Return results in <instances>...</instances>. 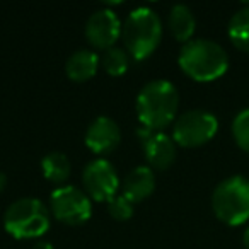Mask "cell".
Returning <instances> with one entry per match:
<instances>
[{
	"mask_svg": "<svg viewBox=\"0 0 249 249\" xmlns=\"http://www.w3.org/2000/svg\"><path fill=\"white\" fill-rule=\"evenodd\" d=\"M121 132L118 123L109 116H97L86 132V145L96 154H109L118 147Z\"/></svg>",
	"mask_w": 249,
	"mask_h": 249,
	"instance_id": "8fae6325",
	"label": "cell"
},
{
	"mask_svg": "<svg viewBox=\"0 0 249 249\" xmlns=\"http://www.w3.org/2000/svg\"><path fill=\"white\" fill-rule=\"evenodd\" d=\"M124 48L135 60H143L154 53L162 38V24L156 11L149 7H139L124 19L123 29Z\"/></svg>",
	"mask_w": 249,
	"mask_h": 249,
	"instance_id": "3957f363",
	"label": "cell"
},
{
	"mask_svg": "<svg viewBox=\"0 0 249 249\" xmlns=\"http://www.w3.org/2000/svg\"><path fill=\"white\" fill-rule=\"evenodd\" d=\"M139 139L145 150V157L149 164L156 169H167L174 162L176 157V142L162 132H156L147 126H140L137 130Z\"/></svg>",
	"mask_w": 249,
	"mask_h": 249,
	"instance_id": "30bf717a",
	"label": "cell"
},
{
	"mask_svg": "<svg viewBox=\"0 0 249 249\" xmlns=\"http://www.w3.org/2000/svg\"><path fill=\"white\" fill-rule=\"evenodd\" d=\"M232 135L242 150L249 152V107H244L235 114L232 121Z\"/></svg>",
	"mask_w": 249,
	"mask_h": 249,
	"instance_id": "ac0fdd59",
	"label": "cell"
},
{
	"mask_svg": "<svg viewBox=\"0 0 249 249\" xmlns=\"http://www.w3.org/2000/svg\"><path fill=\"white\" fill-rule=\"evenodd\" d=\"M5 186H7V176H5V174L0 171V193L5 190Z\"/></svg>",
	"mask_w": 249,
	"mask_h": 249,
	"instance_id": "44dd1931",
	"label": "cell"
},
{
	"mask_svg": "<svg viewBox=\"0 0 249 249\" xmlns=\"http://www.w3.org/2000/svg\"><path fill=\"white\" fill-rule=\"evenodd\" d=\"M4 225L16 239L41 237L50 227V210L38 198H19L5 210Z\"/></svg>",
	"mask_w": 249,
	"mask_h": 249,
	"instance_id": "277c9868",
	"label": "cell"
},
{
	"mask_svg": "<svg viewBox=\"0 0 249 249\" xmlns=\"http://www.w3.org/2000/svg\"><path fill=\"white\" fill-rule=\"evenodd\" d=\"M128 63H130V58H128L126 50L118 48V46H113V48L106 50L104 55L101 56V65H103V69L106 70V73H109V75H113V77L123 75V73L128 70Z\"/></svg>",
	"mask_w": 249,
	"mask_h": 249,
	"instance_id": "e0dca14e",
	"label": "cell"
},
{
	"mask_svg": "<svg viewBox=\"0 0 249 249\" xmlns=\"http://www.w3.org/2000/svg\"><path fill=\"white\" fill-rule=\"evenodd\" d=\"M169 28L173 36L178 41H186L193 36L196 28V19L188 5L176 4L171 7L169 12Z\"/></svg>",
	"mask_w": 249,
	"mask_h": 249,
	"instance_id": "5bb4252c",
	"label": "cell"
},
{
	"mask_svg": "<svg viewBox=\"0 0 249 249\" xmlns=\"http://www.w3.org/2000/svg\"><path fill=\"white\" fill-rule=\"evenodd\" d=\"M179 106L178 89L169 80H152L145 84L137 96V116L142 126L160 132L173 123Z\"/></svg>",
	"mask_w": 249,
	"mask_h": 249,
	"instance_id": "6da1fadb",
	"label": "cell"
},
{
	"mask_svg": "<svg viewBox=\"0 0 249 249\" xmlns=\"http://www.w3.org/2000/svg\"><path fill=\"white\" fill-rule=\"evenodd\" d=\"M33 249H55L53 248L50 242H46V241H38V242H35L33 244Z\"/></svg>",
	"mask_w": 249,
	"mask_h": 249,
	"instance_id": "ffe728a7",
	"label": "cell"
},
{
	"mask_svg": "<svg viewBox=\"0 0 249 249\" xmlns=\"http://www.w3.org/2000/svg\"><path fill=\"white\" fill-rule=\"evenodd\" d=\"M217 130L218 121L213 114L203 109H191L176 120L173 140L183 147H198L213 139Z\"/></svg>",
	"mask_w": 249,
	"mask_h": 249,
	"instance_id": "8992f818",
	"label": "cell"
},
{
	"mask_svg": "<svg viewBox=\"0 0 249 249\" xmlns=\"http://www.w3.org/2000/svg\"><path fill=\"white\" fill-rule=\"evenodd\" d=\"M212 208L225 224H244L249 218V179L231 176L220 181L212 193Z\"/></svg>",
	"mask_w": 249,
	"mask_h": 249,
	"instance_id": "5b68a950",
	"label": "cell"
},
{
	"mask_svg": "<svg viewBox=\"0 0 249 249\" xmlns=\"http://www.w3.org/2000/svg\"><path fill=\"white\" fill-rule=\"evenodd\" d=\"M99 63L101 58L97 56V53L90 52V50H77L67 60L65 72L75 82H84L96 75Z\"/></svg>",
	"mask_w": 249,
	"mask_h": 249,
	"instance_id": "4fadbf2b",
	"label": "cell"
},
{
	"mask_svg": "<svg viewBox=\"0 0 249 249\" xmlns=\"http://www.w3.org/2000/svg\"><path fill=\"white\" fill-rule=\"evenodd\" d=\"M154 190H156V178L149 166H139L132 169L123 181V195L132 203H139L149 198Z\"/></svg>",
	"mask_w": 249,
	"mask_h": 249,
	"instance_id": "7c38bea8",
	"label": "cell"
},
{
	"mask_svg": "<svg viewBox=\"0 0 249 249\" xmlns=\"http://www.w3.org/2000/svg\"><path fill=\"white\" fill-rule=\"evenodd\" d=\"M121 35V24L118 16L109 9H99L86 22V38L92 46L109 50Z\"/></svg>",
	"mask_w": 249,
	"mask_h": 249,
	"instance_id": "9c48e42d",
	"label": "cell"
},
{
	"mask_svg": "<svg viewBox=\"0 0 249 249\" xmlns=\"http://www.w3.org/2000/svg\"><path fill=\"white\" fill-rule=\"evenodd\" d=\"M107 212L114 220H128L133 215V203L124 195H116L107 201Z\"/></svg>",
	"mask_w": 249,
	"mask_h": 249,
	"instance_id": "d6986e66",
	"label": "cell"
},
{
	"mask_svg": "<svg viewBox=\"0 0 249 249\" xmlns=\"http://www.w3.org/2000/svg\"><path fill=\"white\" fill-rule=\"evenodd\" d=\"M52 213L56 220L69 225H80L87 222L92 213V203L86 191L72 184L56 188L50 198Z\"/></svg>",
	"mask_w": 249,
	"mask_h": 249,
	"instance_id": "52a82bcc",
	"label": "cell"
},
{
	"mask_svg": "<svg viewBox=\"0 0 249 249\" xmlns=\"http://www.w3.org/2000/svg\"><path fill=\"white\" fill-rule=\"evenodd\" d=\"M41 169L46 179L55 184H63L70 176V162L62 152L46 154L41 160Z\"/></svg>",
	"mask_w": 249,
	"mask_h": 249,
	"instance_id": "9a60e30c",
	"label": "cell"
},
{
	"mask_svg": "<svg viewBox=\"0 0 249 249\" xmlns=\"http://www.w3.org/2000/svg\"><path fill=\"white\" fill-rule=\"evenodd\" d=\"M179 67L191 79L208 82L224 75L229 56L224 46L212 39H190L179 52Z\"/></svg>",
	"mask_w": 249,
	"mask_h": 249,
	"instance_id": "7a4b0ae2",
	"label": "cell"
},
{
	"mask_svg": "<svg viewBox=\"0 0 249 249\" xmlns=\"http://www.w3.org/2000/svg\"><path fill=\"white\" fill-rule=\"evenodd\" d=\"M242 242H244V246L249 249V227L244 231V235H242Z\"/></svg>",
	"mask_w": 249,
	"mask_h": 249,
	"instance_id": "7402d4cb",
	"label": "cell"
},
{
	"mask_svg": "<svg viewBox=\"0 0 249 249\" xmlns=\"http://www.w3.org/2000/svg\"><path fill=\"white\" fill-rule=\"evenodd\" d=\"M229 36L237 48L249 52V5L239 9L229 21Z\"/></svg>",
	"mask_w": 249,
	"mask_h": 249,
	"instance_id": "2e32d148",
	"label": "cell"
},
{
	"mask_svg": "<svg viewBox=\"0 0 249 249\" xmlns=\"http://www.w3.org/2000/svg\"><path fill=\"white\" fill-rule=\"evenodd\" d=\"M82 183L89 198L96 201H109L120 188L116 169L104 159L92 160L84 167Z\"/></svg>",
	"mask_w": 249,
	"mask_h": 249,
	"instance_id": "ba28073f",
	"label": "cell"
}]
</instances>
